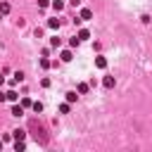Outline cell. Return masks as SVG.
I'll list each match as a JSON object with an SVG mask.
<instances>
[{
	"mask_svg": "<svg viewBox=\"0 0 152 152\" xmlns=\"http://www.w3.org/2000/svg\"><path fill=\"white\" fill-rule=\"evenodd\" d=\"M88 88H90V83H78V88H76V90H78L81 95H86V93H88Z\"/></svg>",
	"mask_w": 152,
	"mask_h": 152,
	"instance_id": "cell-12",
	"label": "cell"
},
{
	"mask_svg": "<svg viewBox=\"0 0 152 152\" xmlns=\"http://www.w3.org/2000/svg\"><path fill=\"white\" fill-rule=\"evenodd\" d=\"M0 150H2V138H0Z\"/></svg>",
	"mask_w": 152,
	"mask_h": 152,
	"instance_id": "cell-26",
	"label": "cell"
},
{
	"mask_svg": "<svg viewBox=\"0 0 152 152\" xmlns=\"http://www.w3.org/2000/svg\"><path fill=\"white\" fill-rule=\"evenodd\" d=\"M31 104H33V102H31L28 97H24V100H21V107H24V109H26V107H31Z\"/></svg>",
	"mask_w": 152,
	"mask_h": 152,
	"instance_id": "cell-22",
	"label": "cell"
},
{
	"mask_svg": "<svg viewBox=\"0 0 152 152\" xmlns=\"http://www.w3.org/2000/svg\"><path fill=\"white\" fill-rule=\"evenodd\" d=\"M31 109H33L36 114H40V112H43V102H33V104H31Z\"/></svg>",
	"mask_w": 152,
	"mask_h": 152,
	"instance_id": "cell-17",
	"label": "cell"
},
{
	"mask_svg": "<svg viewBox=\"0 0 152 152\" xmlns=\"http://www.w3.org/2000/svg\"><path fill=\"white\" fill-rule=\"evenodd\" d=\"M38 7H40V10H45V7H50V0H38Z\"/></svg>",
	"mask_w": 152,
	"mask_h": 152,
	"instance_id": "cell-21",
	"label": "cell"
},
{
	"mask_svg": "<svg viewBox=\"0 0 152 152\" xmlns=\"http://www.w3.org/2000/svg\"><path fill=\"white\" fill-rule=\"evenodd\" d=\"M24 81V74L21 71H14V76H12V83H21Z\"/></svg>",
	"mask_w": 152,
	"mask_h": 152,
	"instance_id": "cell-11",
	"label": "cell"
},
{
	"mask_svg": "<svg viewBox=\"0 0 152 152\" xmlns=\"http://www.w3.org/2000/svg\"><path fill=\"white\" fill-rule=\"evenodd\" d=\"M76 100H78V95H76V90H69V93H66V102L71 104V102H76Z\"/></svg>",
	"mask_w": 152,
	"mask_h": 152,
	"instance_id": "cell-8",
	"label": "cell"
},
{
	"mask_svg": "<svg viewBox=\"0 0 152 152\" xmlns=\"http://www.w3.org/2000/svg\"><path fill=\"white\" fill-rule=\"evenodd\" d=\"M7 100V93H0V102H5Z\"/></svg>",
	"mask_w": 152,
	"mask_h": 152,
	"instance_id": "cell-24",
	"label": "cell"
},
{
	"mask_svg": "<svg viewBox=\"0 0 152 152\" xmlns=\"http://www.w3.org/2000/svg\"><path fill=\"white\" fill-rule=\"evenodd\" d=\"M69 5H71V7H78V5H81V0H69Z\"/></svg>",
	"mask_w": 152,
	"mask_h": 152,
	"instance_id": "cell-23",
	"label": "cell"
},
{
	"mask_svg": "<svg viewBox=\"0 0 152 152\" xmlns=\"http://www.w3.org/2000/svg\"><path fill=\"white\" fill-rule=\"evenodd\" d=\"M78 43H81V38H78V36H74V38L69 40V45H71V48H78Z\"/></svg>",
	"mask_w": 152,
	"mask_h": 152,
	"instance_id": "cell-19",
	"label": "cell"
},
{
	"mask_svg": "<svg viewBox=\"0 0 152 152\" xmlns=\"http://www.w3.org/2000/svg\"><path fill=\"white\" fill-rule=\"evenodd\" d=\"M78 38H81V40H88V38H90V31H88V28H81V31H78Z\"/></svg>",
	"mask_w": 152,
	"mask_h": 152,
	"instance_id": "cell-9",
	"label": "cell"
},
{
	"mask_svg": "<svg viewBox=\"0 0 152 152\" xmlns=\"http://www.w3.org/2000/svg\"><path fill=\"white\" fill-rule=\"evenodd\" d=\"M50 66H52V62L48 57H40V69H50Z\"/></svg>",
	"mask_w": 152,
	"mask_h": 152,
	"instance_id": "cell-10",
	"label": "cell"
},
{
	"mask_svg": "<svg viewBox=\"0 0 152 152\" xmlns=\"http://www.w3.org/2000/svg\"><path fill=\"white\" fill-rule=\"evenodd\" d=\"M50 45H52V48H59V45H62V40L55 36V38H50Z\"/></svg>",
	"mask_w": 152,
	"mask_h": 152,
	"instance_id": "cell-18",
	"label": "cell"
},
{
	"mask_svg": "<svg viewBox=\"0 0 152 152\" xmlns=\"http://www.w3.org/2000/svg\"><path fill=\"white\" fill-rule=\"evenodd\" d=\"M10 114H12V116H17V119H19V116H24V107H21V104H12V112H10Z\"/></svg>",
	"mask_w": 152,
	"mask_h": 152,
	"instance_id": "cell-1",
	"label": "cell"
},
{
	"mask_svg": "<svg viewBox=\"0 0 152 152\" xmlns=\"http://www.w3.org/2000/svg\"><path fill=\"white\" fill-rule=\"evenodd\" d=\"M48 26H50V28H59V19H57V17H55V19H48Z\"/></svg>",
	"mask_w": 152,
	"mask_h": 152,
	"instance_id": "cell-16",
	"label": "cell"
},
{
	"mask_svg": "<svg viewBox=\"0 0 152 152\" xmlns=\"http://www.w3.org/2000/svg\"><path fill=\"white\" fill-rule=\"evenodd\" d=\"M95 66H97V69H104V66H107V59H104L102 55H97V57H95Z\"/></svg>",
	"mask_w": 152,
	"mask_h": 152,
	"instance_id": "cell-3",
	"label": "cell"
},
{
	"mask_svg": "<svg viewBox=\"0 0 152 152\" xmlns=\"http://www.w3.org/2000/svg\"><path fill=\"white\" fill-rule=\"evenodd\" d=\"M78 17H81V19H83V21H88V19H93V10H88V7H83V10H81V14H78Z\"/></svg>",
	"mask_w": 152,
	"mask_h": 152,
	"instance_id": "cell-2",
	"label": "cell"
},
{
	"mask_svg": "<svg viewBox=\"0 0 152 152\" xmlns=\"http://www.w3.org/2000/svg\"><path fill=\"white\" fill-rule=\"evenodd\" d=\"M59 57H62V62H71V59H74V55H71V50H64V52H62Z\"/></svg>",
	"mask_w": 152,
	"mask_h": 152,
	"instance_id": "cell-6",
	"label": "cell"
},
{
	"mask_svg": "<svg viewBox=\"0 0 152 152\" xmlns=\"http://www.w3.org/2000/svg\"><path fill=\"white\" fill-rule=\"evenodd\" d=\"M50 5H52V10H55V12H62V10H64V2H62V0H52Z\"/></svg>",
	"mask_w": 152,
	"mask_h": 152,
	"instance_id": "cell-5",
	"label": "cell"
},
{
	"mask_svg": "<svg viewBox=\"0 0 152 152\" xmlns=\"http://www.w3.org/2000/svg\"><path fill=\"white\" fill-rule=\"evenodd\" d=\"M102 83H104V88H114V83H116V81H114V76H104V81H102Z\"/></svg>",
	"mask_w": 152,
	"mask_h": 152,
	"instance_id": "cell-7",
	"label": "cell"
},
{
	"mask_svg": "<svg viewBox=\"0 0 152 152\" xmlns=\"http://www.w3.org/2000/svg\"><path fill=\"white\" fill-rule=\"evenodd\" d=\"M10 12V2H0V17H5Z\"/></svg>",
	"mask_w": 152,
	"mask_h": 152,
	"instance_id": "cell-15",
	"label": "cell"
},
{
	"mask_svg": "<svg viewBox=\"0 0 152 152\" xmlns=\"http://www.w3.org/2000/svg\"><path fill=\"white\" fill-rule=\"evenodd\" d=\"M12 138H14V140H24V138H26V131L17 128V131H12Z\"/></svg>",
	"mask_w": 152,
	"mask_h": 152,
	"instance_id": "cell-4",
	"label": "cell"
},
{
	"mask_svg": "<svg viewBox=\"0 0 152 152\" xmlns=\"http://www.w3.org/2000/svg\"><path fill=\"white\" fill-rule=\"evenodd\" d=\"M69 109H71V107H69V102H64V104L59 107V112H62V114H69Z\"/></svg>",
	"mask_w": 152,
	"mask_h": 152,
	"instance_id": "cell-20",
	"label": "cell"
},
{
	"mask_svg": "<svg viewBox=\"0 0 152 152\" xmlns=\"http://www.w3.org/2000/svg\"><path fill=\"white\" fill-rule=\"evenodd\" d=\"M14 150H17V152H24V150H26L24 140H14Z\"/></svg>",
	"mask_w": 152,
	"mask_h": 152,
	"instance_id": "cell-14",
	"label": "cell"
},
{
	"mask_svg": "<svg viewBox=\"0 0 152 152\" xmlns=\"http://www.w3.org/2000/svg\"><path fill=\"white\" fill-rule=\"evenodd\" d=\"M2 83H5V76H2V74H0V86H2Z\"/></svg>",
	"mask_w": 152,
	"mask_h": 152,
	"instance_id": "cell-25",
	"label": "cell"
},
{
	"mask_svg": "<svg viewBox=\"0 0 152 152\" xmlns=\"http://www.w3.org/2000/svg\"><path fill=\"white\" fill-rule=\"evenodd\" d=\"M7 100H10V102H17V100H19L17 90H7Z\"/></svg>",
	"mask_w": 152,
	"mask_h": 152,
	"instance_id": "cell-13",
	"label": "cell"
}]
</instances>
